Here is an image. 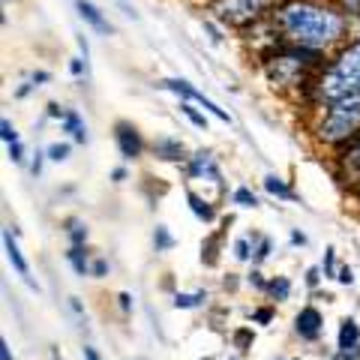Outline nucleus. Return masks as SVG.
I'll return each instance as SVG.
<instances>
[{
  "mask_svg": "<svg viewBox=\"0 0 360 360\" xmlns=\"http://www.w3.org/2000/svg\"><path fill=\"white\" fill-rule=\"evenodd\" d=\"M312 90H315V99L324 105L360 94V37L342 42L336 58L312 82Z\"/></svg>",
  "mask_w": 360,
  "mask_h": 360,
  "instance_id": "2",
  "label": "nucleus"
},
{
  "mask_svg": "<svg viewBox=\"0 0 360 360\" xmlns=\"http://www.w3.org/2000/svg\"><path fill=\"white\" fill-rule=\"evenodd\" d=\"M180 111H184V115H186L189 120H193L198 129H205V132H207V117L195 108V103H189V99H184V103H180Z\"/></svg>",
  "mask_w": 360,
  "mask_h": 360,
  "instance_id": "23",
  "label": "nucleus"
},
{
  "mask_svg": "<svg viewBox=\"0 0 360 360\" xmlns=\"http://www.w3.org/2000/svg\"><path fill=\"white\" fill-rule=\"evenodd\" d=\"M279 360H285V357H279Z\"/></svg>",
  "mask_w": 360,
  "mask_h": 360,
  "instance_id": "48",
  "label": "nucleus"
},
{
  "mask_svg": "<svg viewBox=\"0 0 360 360\" xmlns=\"http://www.w3.org/2000/svg\"><path fill=\"white\" fill-rule=\"evenodd\" d=\"M6 153H9V160H13L15 165H21V162H25V148H21V141L6 144Z\"/></svg>",
  "mask_w": 360,
  "mask_h": 360,
  "instance_id": "30",
  "label": "nucleus"
},
{
  "mask_svg": "<svg viewBox=\"0 0 360 360\" xmlns=\"http://www.w3.org/2000/svg\"><path fill=\"white\" fill-rule=\"evenodd\" d=\"M246 283H250V285H255L258 291H267V279L262 276V270H252V274L246 276Z\"/></svg>",
  "mask_w": 360,
  "mask_h": 360,
  "instance_id": "34",
  "label": "nucleus"
},
{
  "mask_svg": "<svg viewBox=\"0 0 360 360\" xmlns=\"http://www.w3.org/2000/svg\"><path fill=\"white\" fill-rule=\"evenodd\" d=\"M252 252L255 250H250V238L234 240V258H238V262H252Z\"/></svg>",
  "mask_w": 360,
  "mask_h": 360,
  "instance_id": "26",
  "label": "nucleus"
},
{
  "mask_svg": "<svg viewBox=\"0 0 360 360\" xmlns=\"http://www.w3.org/2000/svg\"><path fill=\"white\" fill-rule=\"evenodd\" d=\"M321 274H324L321 267H309V270H307V285H309V288L319 285V283H321Z\"/></svg>",
  "mask_w": 360,
  "mask_h": 360,
  "instance_id": "37",
  "label": "nucleus"
},
{
  "mask_svg": "<svg viewBox=\"0 0 360 360\" xmlns=\"http://www.w3.org/2000/svg\"><path fill=\"white\" fill-rule=\"evenodd\" d=\"M231 205H238V207H258V195L252 193L250 186H238L231 193Z\"/></svg>",
  "mask_w": 360,
  "mask_h": 360,
  "instance_id": "22",
  "label": "nucleus"
},
{
  "mask_svg": "<svg viewBox=\"0 0 360 360\" xmlns=\"http://www.w3.org/2000/svg\"><path fill=\"white\" fill-rule=\"evenodd\" d=\"M117 300H120V309H123V312H129V309H132V295H129V291H120Z\"/></svg>",
  "mask_w": 360,
  "mask_h": 360,
  "instance_id": "40",
  "label": "nucleus"
},
{
  "mask_svg": "<svg viewBox=\"0 0 360 360\" xmlns=\"http://www.w3.org/2000/svg\"><path fill=\"white\" fill-rule=\"evenodd\" d=\"M49 117L63 120V117H66V108H63V105H58V103H49Z\"/></svg>",
  "mask_w": 360,
  "mask_h": 360,
  "instance_id": "39",
  "label": "nucleus"
},
{
  "mask_svg": "<svg viewBox=\"0 0 360 360\" xmlns=\"http://www.w3.org/2000/svg\"><path fill=\"white\" fill-rule=\"evenodd\" d=\"M60 127H63V132L72 135L75 144H87V123L82 120V115H78V111L66 108V117L60 120Z\"/></svg>",
  "mask_w": 360,
  "mask_h": 360,
  "instance_id": "13",
  "label": "nucleus"
},
{
  "mask_svg": "<svg viewBox=\"0 0 360 360\" xmlns=\"http://www.w3.org/2000/svg\"><path fill=\"white\" fill-rule=\"evenodd\" d=\"M231 360H240V357H231Z\"/></svg>",
  "mask_w": 360,
  "mask_h": 360,
  "instance_id": "47",
  "label": "nucleus"
},
{
  "mask_svg": "<svg viewBox=\"0 0 360 360\" xmlns=\"http://www.w3.org/2000/svg\"><path fill=\"white\" fill-rule=\"evenodd\" d=\"M160 87H162V90H172V94L184 96V99H189V103H195V105H201L205 111H210V115L217 117V120H222V123H231V115H229V111L219 108L217 103H213V99H207L205 94H201V90H195L193 84L186 82V78H162Z\"/></svg>",
  "mask_w": 360,
  "mask_h": 360,
  "instance_id": "5",
  "label": "nucleus"
},
{
  "mask_svg": "<svg viewBox=\"0 0 360 360\" xmlns=\"http://www.w3.org/2000/svg\"><path fill=\"white\" fill-rule=\"evenodd\" d=\"M0 139H4V144L21 141V139H18V132H15V127H13V123H9V117H4V120H0Z\"/></svg>",
  "mask_w": 360,
  "mask_h": 360,
  "instance_id": "28",
  "label": "nucleus"
},
{
  "mask_svg": "<svg viewBox=\"0 0 360 360\" xmlns=\"http://www.w3.org/2000/svg\"><path fill=\"white\" fill-rule=\"evenodd\" d=\"M336 348L345 352V354H357V348H360V324L354 319H342L340 336H336Z\"/></svg>",
  "mask_w": 360,
  "mask_h": 360,
  "instance_id": "11",
  "label": "nucleus"
},
{
  "mask_svg": "<svg viewBox=\"0 0 360 360\" xmlns=\"http://www.w3.org/2000/svg\"><path fill=\"white\" fill-rule=\"evenodd\" d=\"M336 279H340L342 285H354V270L345 264V267H340V270H336Z\"/></svg>",
  "mask_w": 360,
  "mask_h": 360,
  "instance_id": "35",
  "label": "nucleus"
},
{
  "mask_svg": "<svg viewBox=\"0 0 360 360\" xmlns=\"http://www.w3.org/2000/svg\"><path fill=\"white\" fill-rule=\"evenodd\" d=\"M340 160H342L348 168H352V172L360 174V132H357L348 144H342V148H340Z\"/></svg>",
  "mask_w": 360,
  "mask_h": 360,
  "instance_id": "15",
  "label": "nucleus"
},
{
  "mask_svg": "<svg viewBox=\"0 0 360 360\" xmlns=\"http://www.w3.org/2000/svg\"><path fill=\"white\" fill-rule=\"evenodd\" d=\"M252 321H258V324H270V321H274V309H270V307L255 309V312H252Z\"/></svg>",
  "mask_w": 360,
  "mask_h": 360,
  "instance_id": "33",
  "label": "nucleus"
},
{
  "mask_svg": "<svg viewBox=\"0 0 360 360\" xmlns=\"http://www.w3.org/2000/svg\"><path fill=\"white\" fill-rule=\"evenodd\" d=\"M270 21L283 42L315 51H328L340 45L348 30V18L342 9L321 4V0H279L270 13Z\"/></svg>",
  "mask_w": 360,
  "mask_h": 360,
  "instance_id": "1",
  "label": "nucleus"
},
{
  "mask_svg": "<svg viewBox=\"0 0 360 360\" xmlns=\"http://www.w3.org/2000/svg\"><path fill=\"white\" fill-rule=\"evenodd\" d=\"M264 189H267V193L274 195V198H291V189H288V184H285V180L279 177V174H267V177H264Z\"/></svg>",
  "mask_w": 360,
  "mask_h": 360,
  "instance_id": "19",
  "label": "nucleus"
},
{
  "mask_svg": "<svg viewBox=\"0 0 360 360\" xmlns=\"http://www.w3.org/2000/svg\"><path fill=\"white\" fill-rule=\"evenodd\" d=\"M4 250H6V258H9V264L15 267V274L25 279V283L33 288V291H39V285L30 279V267H27V258L21 255V250H18V240H15V234H13V229H4Z\"/></svg>",
  "mask_w": 360,
  "mask_h": 360,
  "instance_id": "8",
  "label": "nucleus"
},
{
  "mask_svg": "<svg viewBox=\"0 0 360 360\" xmlns=\"http://www.w3.org/2000/svg\"><path fill=\"white\" fill-rule=\"evenodd\" d=\"M42 156H45V150H42V153H39V150L33 153V162H30V172H33V177H39V174H42Z\"/></svg>",
  "mask_w": 360,
  "mask_h": 360,
  "instance_id": "38",
  "label": "nucleus"
},
{
  "mask_svg": "<svg viewBox=\"0 0 360 360\" xmlns=\"http://www.w3.org/2000/svg\"><path fill=\"white\" fill-rule=\"evenodd\" d=\"M340 9L345 18H360V0H340Z\"/></svg>",
  "mask_w": 360,
  "mask_h": 360,
  "instance_id": "29",
  "label": "nucleus"
},
{
  "mask_svg": "<svg viewBox=\"0 0 360 360\" xmlns=\"http://www.w3.org/2000/svg\"><path fill=\"white\" fill-rule=\"evenodd\" d=\"M115 141H117V150L123 160H139V156L144 153V139H141V132L132 127V123L127 120H120L115 123Z\"/></svg>",
  "mask_w": 360,
  "mask_h": 360,
  "instance_id": "6",
  "label": "nucleus"
},
{
  "mask_svg": "<svg viewBox=\"0 0 360 360\" xmlns=\"http://www.w3.org/2000/svg\"><path fill=\"white\" fill-rule=\"evenodd\" d=\"M207 303V291H177L174 295V307L177 309H198Z\"/></svg>",
  "mask_w": 360,
  "mask_h": 360,
  "instance_id": "16",
  "label": "nucleus"
},
{
  "mask_svg": "<svg viewBox=\"0 0 360 360\" xmlns=\"http://www.w3.org/2000/svg\"><path fill=\"white\" fill-rule=\"evenodd\" d=\"M324 330V315L315 309V307H303L297 315H295V333L300 336V340L307 342H315Z\"/></svg>",
  "mask_w": 360,
  "mask_h": 360,
  "instance_id": "7",
  "label": "nucleus"
},
{
  "mask_svg": "<svg viewBox=\"0 0 360 360\" xmlns=\"http://www.w3.org/2000/svg\"><path fill=\"white\" fill-rule=\"evenodd\" d=\"M90 276H108V262H105V258L90 262Z\"/></svg>",
  "mask_w": 360,
  "mask_h": 360,
  "instance_id": "32",
  "label": "nucleus"
},
{
  "mask_svg": "<svg viewBox=\"0 0 360 360\" xmlns=\"http://www.w3.org/2000/svg\"><path fill=\"white\" fill-rule=\"evenodd\" d=\"M357 132H360V94L324 105V115L319 127H315V139L328 144V148H342Z\"/></svg>",
  "mask_w": 360,
  "mask_h": 360,
  "instance_id": "3",
  "label": "nucleus"
},
{
  "mask_svg": "<svg viewBox=\"0 0 360 360\" xmlns=\"http://www.w3.org/2000/svg\"><path fill=\"white\" fill-rule=\"evenodd\" d=\"M70 72H72L75 78H82V75L87 72V60H82V58H72V60H70Z\"/></svg>",
  "mask_w": 360,
  "mask_h": 360,
  "instance_id": "36",
  "label": "nucleus"
},
{
  "mask_svg": "<svg viewBox=\"0 0 360 360\" xmlns=\"http://www.w3.org/2000/svg\"><path fill=\"white\" fill-rule=\"evenodd\" d=\"M291 243H295V246H303V243H307V234H300V231H291Z\"/></svg>",
  "mask_w": 360,
  "mask_h": 360,
  "instance_id": "45",
  "label": "nucleus"
},
{
  "mask_svg": "<svg viewBox=\"0 0 360 360\" xmlns=\"http://www.w3.org/2000/svg\"><path fill=\"white\" fill-rule=\"evenodd\" d=\"M66 234H70L72 246H84V243H87V225H84L82 219H78V217L66 219Z\"/></svg>",
  "mask_w": 360,
  "mask_h": 360,
  "instance_id": "18",
  "label": "nucleus"
},
{
  "mask_svg": "<svg viewBox=\"0 0 360 360\" xmlns=\"http://www.w3.org/2000/svg\"><path fill=\"white\" fill-rule=\"evenodd\" d=\"M153 156L156 160H162V162H184V160H189L184 141L172 139V135H162V139L153 141Z\"/></svg>",
  "mask_w": 360,
  "mask_h": 360,
  "instance_id": "9",
  "label": "nucleus"
},
{
  "mask_svg": "<svg viewBox=\"0 0 360 360\" xmlns=\"http://www.w3.org/2000/svg\"><path fill=\"white\" fill-rule=\"evenodd\" d=\"M270 246H274V243H270V238H262V243H258V250L252 252V262H255V264H262L264 258L270 255Z\"/></svg>",
  "mask_w": 360,
  "mask_h": 360,
  "instance_id": "31",
  "label": "nucleus"
},
{
  "mask_svg": "<svg viewBox=\"0 0 360 360\" xmlns=\"http://www.w3.org/2000/svg\"><path fill=\"white\" fill-rule=\"evenodd\" d=\"M267 295L274 297V300H288V295H291V279L288 276L270 279V283H267Z\"/></svg>",
  "mask_w": 360,
  "mask_h": 360,
  "instance_id": "20",
  "label": "nucleus"
},
{
  "mask_svg": "<svg viewBox=\"0 0 360 360\" xmlns=\"http://www.w3.org/2000/svg\"><path fill=\"white\" fill-rule=\"evenodd\" d=\"M84 360H103V357H99V352H96V348L84 345Z\"/></svg>",
  "mask_w": 360,
  "mask_h": 360,
  "instance_id": "44",
  "label": "nucleus"
},
{
  "mask_svg": "<svg viewBox=\"0 0 360 360\" xmlns=\"http://www.w3.org/2000/svg\"><path fill=\"white\" fill-rule=\"evenodd\" d=\"M189 177H210L213 184L222 186V174H219L217 162H213V153H207V150H198L195 156H189Z\"/></svg>",
  "mask_w": 360,
  "mask_h": 360,
  "instance_id": "10",
  "label": "nucleus"
},
{
  "mask_svg": "<svg viewBox=\"0 0 360 360\" xmlns=\"http://www.w3.org/2000/svg\"><path fill=\"white\" fill-rule=\"evenodd\" d=\"M276 0H210V18L225 27L246 30L258 21L270 18Z\"/></svg>",
  "mask_w": 360,
  "mask_h": 360,
  "instance_id": "4",
  "label": "nucleus"
},
{
  "mask_svg": "<svg viewBox=\"0 0 360 360\" xmlns=\"http://www.w3.org/2000/svg\"><path fill=\"white\" fill-rule=\"evenodd\" d=\"M111 180H115V184L127 180V168H115V172H111Z\"/></svg>",
  "mask_w": 360,
  "mask_h": 360,
  "instance_id": "43",
  "label": "nucleus"
},
{
  "mask_svg": "<svg viewBox=\"0 0 360 360\" xmlns=\"http://www.w3.org/2000/svg\"><path fill=\"white\" fill-rule=\"evenodd\" d=\"M66 262L72 264V270H75L78 276H90V262H87L84 246H70V252H66Z\"/></svg>",
  "mask_w": 360,
  "mask_h": 360,
  "instance_id": "17",
  "label": "nucleus"
},
{
  "mask_svg": "<svg viewBox=\"0 0 360 360\" xmlns=\"http://www.w3.org/2000/svg\"><path fill=\"white\" fill-rule=\"evenodd\" d=\"M186 201H189V210H193L201 222H213V219H217V207H213L210 201L201 198L198 193H193V189H186Z\"/></svg>",
  "mask_w": 360,
  "mask_h": 360,
  "instance_id": "14",
  "label": "nucleus"
},
{
  "mask_svg": "<svg viewBox=\"0 0 360 360\" xmlns=\"http://www.w3.org/2000/svg\"><path fill=\"white\" fill-rule=\"evenodd\" d=\"M75 6H78V15H82L84 25H90L96 33H103V37H108V33H111V25L105 21V15L99 13V9H96L94 4H90V0H75Z\"/></svg>",
  "mask_w": 360,
  "mask_h": 360,
  "instance_id": "12",
  "label": "nucleus"
},
{
  "mask_svg": "<svg viewBox=\"0 0 360 360\" xmlns=\"http://www.w3.org/2000/svg\"><path fill=\"white\" fill-rule=\"evenodd\" d=\"M252 342H255V333L250 330V328H240V330H234V348H238L240 354H246L252 348Z\"/></svg>",
  "mask_w": 360,
  "mask_h": 360,
  "instance_id": "24",
  "label": "nucleus"
},
{
  "mask_svg": "<svg viewBox=\"0 0 360 360\" xmlns=\"http://www.w3.org/2000/svg\"><path fill=\"white\" fill-rule=\"evenodd\" d=\"M49 78H51L49 72H42V70H39V72H33V75H30V82L39 87V84H45V82H49Z\"/></svg>",
  "mask_w": 360,
  "mask_h": 360,
  "instance_id": "41",
  "label": "nucleus"
},
{
  "mask_svg": "<svg viewBox=\"0 0 360 360\" xmlns=\"http://www.w3.org/2000/svg\"><path fill=\"white\" fill-rule=\"evenodd\" d=\"M70 153H72V144L70 141H54L45 148V160H51V162H66L70 160Z\"/></svg>",
  "mask_w": 360,
  "mask_h": 360,
  "instance_id": "21",
  "label": "nucleus"
},
{
  "mask_svg": "<svg viewBox=\"0 0 360 360\" xmlns=\"http://www.w3.org/2000/svg\"><path fill=\"white\" fill-rule=\"evenodd\" d=\"M330 360H357V357H354V354H345V352H336Z\"/></svg>",
  "mask_w": 360,
  "mask_h": 360,
  "instance_id": "46",
  "label": "nucleus"
},
{
  "mask_svg": "<svg viewBox=\"0 0 360 360\" xmlns=\"http://www.w3.org/2000/svg\"><path fill=\"white\" fill-rule=\"evenodd\" d=\"M321 270H324V276H328V279H336V250H333V246H328V250H324Z\"/></svg>",
  "mask_w": 360,
  "mask_h": 360,
  "instance_id": "27",
  "label": "nucleus"
},
{
  "mask_svg": "<svg viewBox=\"0 0 360 360\" xmlns=\"http://www.w3.org/2000/svg\"><path fill=\"white\" fill-rule=\"evenodd\" d=\"M153 246H156V252H168L174 246V238L168 234L165 225H156V234H153Z\"/></svg>",
  "mask_w": 360,
  "mask_h": 360,
  "instance_id": "25",
  "label": "nucleus"
},
{
  "mask_svg": "<svg viewBox=\"0 0 360 360\" xmlns=\"http://www.w3.org/2000/svg\"><path fill=\"white\" fill-rule=\"evenodd\" d=\"M0 360H13V352H9V342L0 340Z\"/></svg>",
  "mask_w": 360,
  "mask_h": 360,
  "instance_id": "42",
  "label": "nucleus"
}]
</instances>
